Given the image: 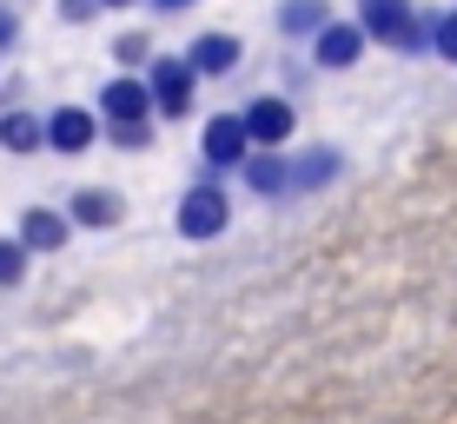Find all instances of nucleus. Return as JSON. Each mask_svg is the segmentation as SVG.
<instances>
[{"instance_id": "f257e3e1", "label": "nucleus", "mask_w": 457, "mask_h": 424, "mask_svg": "<svg viewBox=\"0 0 457 424\" xmlns=\"http://www.w3.org/2000/svg\"><path fill=\"white\" fill-rule=\"evenodd\" d=\"M358 27L391 46H424V34H431V21L411 13V0H358Z\"/></svg>"}, {"instance_id": "f03ea898", "label": "nucleus", "mask_w": 457, "mask_h": 424, "mask_svg": "<svg viewBox=\"0 0 457 424\" xmlns=\"http://www.w3.org/2000/svg\"><path fill=\"white\" fill-rule=\"evenodd\" d=\"M179 232L186 239H219V232H226V193H219V186H193V193L179 199Z\"/></svg>"}, {"instance_id": "7ed1b4c3", "label": "nucleus", "mask_w": 457, "mask_h": 424, "mask_svg": "<svg viewBox=\"0 0 457 424\" xmlns=\"http://www.w3.org/2000/svg\"><path fill=\"white\" fill-rule=\"evenodd\" d=\"M245 146H252L245 120H232V113H226V120H206V160H212V166H245V160H252Z\"/></svg>"}, {"instance_id": "20e7f679", "label": "nucleus", "mask_w": 457, "mask_h": 424, "mask_svg": "<svg viewBox=\"0 0 457 424\" xmlns=\"http://www.w3.org/2000/svg\"><path fill=\"white\" fill-rule=\"evenodd\" d=\"M153 106L160 113H186L193 106V67L186 60H160L153 67Z\"/></svg>"}, {"instance_id": "39448f33", "label": "nucleus", "mask_w": 457, "mask_h": 424, "mask_svg": "<svg viewBox=\"0 0 457 424\" xmlns=\"http://www.w3.org/2000/svg\"><path fill=\"white\" fill-rule=\"evenodd\" d=\"M93 133H100V127H93L87 106H60V113L46 120V146H54V153H87Z\"/></svg>"}, {"instance_id": "423d86ee", "label": "nucleus", "mask_w": 457, "mask_h": 424, "mask_svg": "<svg viewBox=\"0 0 457 424\" xmlns=\"http://www.w3.org/2000/svg\"><path fill=\"white\" fill-rule=\"evenodd\" d=\"M100 113L113 120V127H133V120H146L153 113V87H139V80H113L100 93Z\"/></svg>"}, {"instance_id": "0eeeda50", "label": "nucleus", "mask_w": 457, "mask_h": 424, "mask_svg": "<svg viewBox=\"0 0 457 424\" xmlns=\"http://www.w3.org/2000/svg\"><path fill=\"white\" fill-rule=\"evenodd\" d=\"M239 120H245V133L259 139V146H278V139H292V106H286V100H252Z\"/></svg>"}, {"instance_id": "6e6552de", "label": "nucleus", "mask_w": 457, "mask_h": 424, "mask_svg": "<svg viewBox=\"0 0 457 424\" xmlns=\"http://www.w3.org/2000/svg\"><path fill=\"white\" fill-rule=\"evenodd\" d=\"M21 245L27 253H60V245H67V219L46 212V206H27L21 212Z\"/></svg>"}, {"instance_id": "1a4fd4ad", "label": "nucleus", "mask_w": 457, "mask_h": 424, "mask_svg": "<svg viewBox=\"0 0 457 424\" xmlns=\"http://www.w3.org/2000/svg\"><path fill=\"white\" fill-rule=\"evenodd\" d=\"M186 67H193V73H232V67H239V40H232V34H199L193 54H186Z\"/></svg>"}, {"instance_id": "9d476101", "label": "nucleus", "mask_w": 457, "mask_h": 424, "mask_svg": "<svg viewBox=\"0 0 457 424\" xmlns=\"http://www.w3.org/2000/svg\"><path fill=\"white\" fill-rule=\"evenodd\" d=\"M358 54H365V27H325L319 34V60L325 67H352Z\"/></svg>"}, {"instance_id": "9b49d317", "label": "nucleus", "mask_w": 457, "mask_h": 424, "mask_svg": "<svg viewBox=\"0 0 457 424\" xmlns=\"http://www.w3.org/2000/svg\"><path fill=\"white\" fill-rule=\"evenodd\" d=\"M73 219L93 232H106V226H120V193H100V186H87L80 199H73Z\"/></svg>"}, {"instance_id": "f8f14e48", "label": "nucleus", "mask_w": 457, "mask_h": 424, "mask_svg": "<svg viewBox=\"0 0 457 424\" xmlns=\"http://www.w3.org/2000/svg\"><path fill=\"white\" fill-rule=\"evenodd\" d=\"M278 27H286V34H325V0H286V7H278Z\"/></svg>"}, {"instance_id": "ddd939ff", "label": "nucleus", "mask_w": 457, "mask_h": 424, "mask_svg": "<svg viewBox=\"0 0 457 424\" xmlns=\"http://www.w3.org/2000/svg\"><path fill=\"white\" fill-rule=\"evenodd\" d=\"M245 186H252V193H286V186H292V166H278V160H245Z\"/></svg>"}, {"instance_id": "4468645a", "label": "nucleus", "mask_w": 457, "mask_h": 424, "mask_svg": "<svg viewBox=\"0 0 457 424\" xmlns=\"http://www.w3.org/2000/svg\"><path fill=\"white\" fill-rule=\"evenodd\" d=\"M332 172H338V153H305V160H298L292 166V186H325V179H332Z\"/></svg>"}, {"instance_id": "2eb2a0df", "label": "nucleus", "mask_w": 457, "mask_h": 424, "mask_svg": "<svg viewBox=\"0 0 457 424\" xmlns=\"http://www.w3.org/2000/svg\"><path fill=\"white\" fill-rule=\"evenodd\" d=\"M40 139H46V127H40L34 113H13V120H7V139H0V146H13V153H34Z\"/></svg>"}, {"instance_id": "dca6fc26", "label": "nucleus", "mask_w": 457, "mask_h": 424, "mask_svg": "<svg viewBox=\"0 0 457 424\" xmlns=\"http://www.w3.org/2000/svg\"><path fill=\"white\" fill-rule=\"evenodd\" d=\"M21 279H27V245L0 239V286H21Z\"/></svg>"}, {"instance_id": "f3484780", "label": "nucleus", "mask_w": 457, "mask_h": 424, "mask_svg": "<svg viewBox=\"0 0 457 424\" xmlns=\"http://www.w3.org/2000/svg\"><path fill=\"white\" fill-rule=\"evenodd\" d=\"M431 40H437V54H445V60H457V13H437V21H431Z\"/></svg>"}, {"instance_id": "a211bd4d", "label": "nucleus", "mask_w": 457, "mask_h": 424, "mask_svg": "<svg viewBox=\"0 0 457 424\" xmlns=\"http://www.w3.org/2000/svg\"><path fill=\"white\" fill-rule=\"evenodd\" d=\"M113 54L126 60V67H139V60H146V34H126V40L113 46Z\"/></svg>"}, {"instance_id": "6ab92c4d", "label": "nucleus", "mask_w": 457, "mask_h": 424, "mask_svg": "<svg viewBox=\"0 0 457 424\" xmlns=\"http://www.w3.org/2000/svg\"><path fill=\"white\" fill-rule=\"evenodd\" d=\"M113 139H120V146H146V127H139V120H133V127H113Z\"/></svg>"}, {"instance_id": "aec40b11", "label": "nucleus", "mask_w": 457, "mask_h": 424, "mask_svg": "<svg viewBox=\"0 0 457 424\" xmlns=\"http://www.w3.org/2000/svg\"><path fill=\"white\" fill-rule=\"evenodd\" d=\"M100 7H133V0H100Z\"/></svg>"}, {"instance_id": "412c9836", "label": "nucleus", "mask_w": 457, "mask_h": 424, "mask_svg": "<svg viewBox=\"0 0 457 424\" xmlns=\"http://www.w3.org/2000/svg\"><path fill=\"white\" fill-rule=\"evenodd\" d=\"M0 139H7V120H0Z\"/></svg>"}]
</instances>
